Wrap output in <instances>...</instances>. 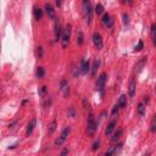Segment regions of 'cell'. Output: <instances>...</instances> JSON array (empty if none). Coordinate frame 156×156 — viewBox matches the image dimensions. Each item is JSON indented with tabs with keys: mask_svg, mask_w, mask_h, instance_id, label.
Segmentation results:
<instances>
[{
	"mask_svg": "<svg viewBox=\"0 0 156 156\" xmlns=\"http://www.w3.org/2000/svg\"><path fill=\"white\" fill-rule=\"evenodd\" d=\"M117 105L120 106V108H125L127 106V97L125 95V94H122V95L120 97V99L117 101Z\"/></svg>",
	"mask_w": 156,
	"mask_h": 156,
	"instance_id": "cell-17",
	"label": "cell"
},
{
	"mask_svg": "<svg viewBox=\"0 0 156 156\" xmlns=\"http://www.w3.org/2000/svg\"><path fill=\"white\" fill-rule=\"evenodd\" d=\"M93 43L94 45H95V48L98 50H101L103 49V46H104V40H103V37H101L100 33L98 32H94L93 33Z\"/></svg>",
	"mask_w": 156,
	"mask_h": 156,
	"instance_id": "cell-5",
	"label": "cell"
},
{
	"mask_svg": "<svg viewBox=\"0 0 156 156\" xmlns=\"http://www.w3.org/2000/svg\"><path fill=\"white\" fill-rule=\"evenodd\" d=\"M116 126H117V121H116V120H112V121L110 122V123L107 125L106 129H105V135H106V137H108V135H111V134H112V132L115 131Z\"/></svg>",
	"mask_w": 156,
	"mask_h": 156,
	"instance_id": "cell-9",
	"label": "cell"
},
{
	"mask_svg": "<svg viewBox=\"0 0 156 156\" xmlns=\"http://www.w3.org/2000/svg\"><path fill=\"white\" fill-rule=\"evenodd\" d=\"M155 90H156V88H155Z\"/></svg>",
	"mask_w": 156,
	"mask_h": 156,
	"instance_id": "cell-39",
	"label": "cell"
},
{
	"mask_svg": "<svg viewBox=\"0 0 156 156\" xmlns=\"http://www.w3.org/2000/svg\"><path fill=\"white\" fill-rule=\"evenodd\" d=\"M97 128H98V125L95 122V118H94L93 115H89V118H88V122H87V133H88V135L95 134Z\"/></svg>",
	"mask_w": 156,
	"mask_h": 156,
	"instance_id": "cell-3",
	"label": "cell"
},
{
	"mask_svg": "<svg viewBox=\"0 0 156 156\" xmlns=\"http://www.w3.org/2000/svg\"><path fill=\"white\" fill-rule=\"evenodd\" d=\"M45 94H46V87H42V88L39 89V95H40V97H44Z\"/></svg>",
	"mask_w": 156,
	"mask_h": 156,
	"instance_id": "cell-30",
	"label": "cell"
},
{
	"mask_svg": "<svg viewBox=\"0 0 156 156\" xmlns=\"http://www.w3.org/2000/svg\"><path fill=\"white\" fill-rule=\"evenodd\" d=\"M151 128H150V131L153 132V133H155L156 132V115L154 116V118H153V122H151V126H150Z\"/></svg>",
	"mask_w": 156,
	"mask_h": 156,
	"instance_id": "cell-24",
	"label": "cell"
},
{
	"mask_svg": "<svg viewBox=\"0 0 156 156\" xmlns=\"http://www.w3.org/2000/svg\"><path fill=\"white\" fill-rule=\"evenodd\" d=\"M135 89H137V85H135V80H134V78H132L131 80H129V97L131 98H134L135 97Z\"/></svg>",
	"mask_w": 156,
	"mask_h": 156,
	"instance_id": "cell-16",
	"label": "cell"
},
{
	"mask_svg": "<svg viewBox=\"0 0 156 156\" xmlns=\"http://www.w3.org/2000/svg\"><path fill=\"white\" fill-rule=\"evenodd\" d=\"M55 129H56V120H52L51 123L49 125V128H48L49 134H52L54 132H55Z\"/></svg>",
	"mask_w": 156,
	"mask_h": 156,
	"instance_id": "cell-21",
	"label": "cell"
},
{
	"mask_svg": "<svg viewBox=\"0 0 156 156\" xmlns=\"http://www.w3.org/2000/svg\"><path fill=\"white\" fill-rule=\"evenodd\" d=\"M121 149H122V144L120 143V144L116 145V146H111V148L105 153V155H106V156H110V155H113V154H118V153L121 151Z\"/></svg>",
	"mask_w": 156,
	"mask_h": 156,
	"instance_id": "cell-14",
	"label": "cell"
},
{
	"mask_svg": "<svg viewBox=\"0 0 156 156\" xmlns=\"http://www.w3.org/2000/svg\"><path fill=\"white\" fill-rule=\"evenodd\" d=\"M38 56H39V59L43 57V48H42V46H40V48H38Z\"/></svg>",
	"mask_w": 156,
	"mask_h": 156,
	"instance_id": "cell-33",
	"label": "cell"
},
{
	"mask_svg": "<svg viewBox=\"0 0 156 156\" xmlns=\"http://www.w3.org/2000/svg\"><path fill=\"white\" fill-rule=\"evenodd\" d=\"M106 79H107V74L105 72H103L99 76L98 78V82H97V88H98V90H100L101 93L104 92V88H105V83H106Z\"/></svg>",
	"mask_w": 156,
	"mask_h": 156,
	"instance_id": "cell-6",
	"label": "cell"
},
{
	"mask_svg": "<svg viewBox=\"0 0 156 156\" xmlns=\"http://www.w3.org/2000/svg\"><path fill=\"white\" fill-rule=\"evenodd\" d=\"M95 12L98 13V15H101V13L104 12V6L101 5V4H97V6H95Z\"/></svg>",
	"mask_w": 156,
	"mask_h": 156,
	"instance_id": "cell-23",
	"label": "cell"
},
{
	"mask_svg": "<svg viewBox=\"0 0 156 156\" xmlns=\"http://www.w3.org/2000/svg\"><path fill=\"white\" fill-rule=\"evenodd\" d=\"M43 17V10L40 9V8H34V18L37 20V21H39V20H42Z\"/></svg>",
	"mask_w": 156,
	"mask_h": 156,
	"instance_id": "cell-19",
	"label": "cell"
},
{
	"mask_svg": "<svg viewBox=\"0 0 156 156\" xmlns=\"http://www.w3.org/2000/svg\"><path fill=\"white\" fill-rule=\"evenodd\" d=\"M118 111H120V106H118V105H115L113 108H112V111H111V113H112V115H116Z\"/></svg>",
	"mask_w": 156,
	"mask_h": 156,
	"instance_id": "cell-31",
	"label": "cell"
},
{
	"mask_svg": "<svg viewBox=\"0 0 156 156\" xmlns=\"http://www.w3.org/2000/svg\"><path fill=\"white\" fill-rule=\"evenodd\" d=\"M151 33H153V36L156 34V23H154V24L151 26Z\"/></svg>",
	"mask_w": 156,
	"mask_h": 156,
	"instance_id": "cell-34",
	"label": "cell"
},
{
	"mask_svg": "<svg viewBox=\"0 0 156 156\" xmlns=\"http://www.w3.org/2000/svg\"><path fill=\"white\" fill-rule=\"evenodd\" d=\"M90 70V62L89 61H85L84 59L80 60V65H79V71L82 74H88Z\"/></svg>",
	"mask_w": 156,
	"mask_h": 156,
	"instance_id": "cell-8",
	"label": "cell"
},
{
	"mask_svg": "<svg viewBox=\"0 0 156 156\" xmlns=\"http://www.w3.org/2000/svg\"><path fill=\"white\" fill-rule=\"evenodd\" d=\"M137 112H138L139 116H144V115H145V105H144L143 103H140V104L138 105V107H137Z\"/></svg>",
	"mask_w": 156,
	"mask_h": 156,
	"instance_id": "cell-20",
	"label": "cell"
},
{
	"mask_svg": "<svg viewBox=\"0 0 156 156\" xmlns=\"http://www.w3.org/2000/svg\"><path fill=\"white\" fill-rule=\"evenodd\" d=\"M143 48H144V43L143 42H141V40H139V42H138V44L137 45H135V51H140V50H143Z\"/></svg>",
	"mask_w": 156,
	"mask_h": 156,
	"instance_id": "cell-25",
	"label": "cell"
},
{
	"mask_svg": "<svg viewBox=\"0 0 156 156\" xmlns=\"http://www.w3.org/2000/svg\"><path fill=\"white\" fill-rule=\"evenodd\" d=\"M122 16H123V23H125V24H127L128 22H129V20H128L129 17H128V15H127V13H123V15H122Z\"/></svg>",
	"mask_w": 156,
	"mask_h": 156,
	"instance_id": "cell-32",
	"label": "cell"
},
{
	"mask_svg": "<svg viewBox=\"0 0 156 156\" xmlns=\"http://www.w3.org/2000/svg\"><path fill=\"white\" fill-rule=\"evenodd\" d=\"M100 143H101L100 139L95 140V143H94V144H93V146H92V150H93V151H97L98 149H99V146H100Z\"/></svg>",
	"mask_w": 156,
	"mask_h": 156,
	"instance_id": "cell-26",
	"label": "cell"
},
{
	"mask_svg": "<svg viewBox=\"0 0 156 156\" xmlns=\"http://www.w3.org/2000/svg\"><path fill=\"white\" fill-rule=\"evenodd\" d=\"M145 64H146V57H143V59H141V60L139 61V64H138V66H137L138 69H139V71L141 70V67H143Z\"/></svg>",
	"mask_w": 156,
	"mask_h": 156,
	"instance_id": "cell-29",
	"label": "cell"
},
{
	"mask_svg": "<svg viewBox=\"0 0 156 156\" xmlns=\"http://www.w3.org/2000/svg\"><path fill=\"white\" fill-rule=\"evenodd\" d=\"M74 115H76V110H74V107H73V106H70V107H69V116L73 118V117H74Z\"/></svg>",
	"mask_w": 156,
	"mask_h": 156,
	"instance_id": "cell-28",
	"label": "cell"
},
{
	"mask_svg": "<svg viewBox=\"0 0 156 156\" xmlns=\"http://www.w3.org/2000/svg\"><path fill=\"white\" fill-rule=\"evenodd\" d=\"M82 9H83V16L87 24L92 23L93 20V9L90 5V0H83L82 1Z\"/></svg>",
	"mask_w": 156,
	"mask_h": 156,
	"instance_id": "cell-1",
	"label": "cell"
},
{
	"mask_svg": "<svg viewBox=\"0 0 156 156\" xmlns=\"http://www.w3.org/2000/svg\"><path fill=\"white\" fill-rule=\"evenodd\" d=\"M45 12H46V15H48V17H49L50 20H54V18H55V10H54V8H52L51 4H49V3L45 4Z\"/></svg>",
	"mask_w": 156,
	"mask_h": 156,
	"instance_id": "cell-11",
	"label": "cell"
},
{
	"mask_svg": "<svg viewBox=\"0 0 156 156\" xmlns=\"http://www.w3.org/2000/svg\"><path fill=\"white\" fill-rule=\"evenodd\" d=\"M69 153H70V150H69V149H64V150L60 153V155H61V156H64V155H67Z\"/></svg>",
	"mask_w": 156,
	"mask_h": 156,
	"instance_id": "cell-35",
	"label": "cell"
},
{
	"mask_svg": "<svg viewBox=\"0 0 156 156\" xmlns=\"http://www.w3.org/2000/svg\"><path fill=\"white\" fill-rule=\"evenodd\" d=\"M122 3H123V4H128V5H131V4H132V0H122Z\"/></svg>",
	"mask_w": 156,
	"mask_h": 156,
	"instance_id": "cell-37",
	"label": "cell"
},
{
	"mask_svg": "<svg viewBox=\"0 0 156 156\" xmlns=\"http://www.w3.org/2000/svg\"><path fill=\"white\" fill-rule=\"evenodd\" d=\"M60 89H61V92L64 93L65 97L69 95V93H70V87H69V82H67L66 79H62V80H61V83H60Z\"/></svg>",
	"mask_w": 156,
	"mask_h": 156,
	"instance_id": "cell-12",
	"label": "cell"
},
{
	"mask_svg": "<svg viewBox=\"0 0 156 156\" xmlns=\"http://www.w3.org/2000/svg\"><path fill=\"white\" fill-rule=\"evenodd\" d=\"M36 125H37V120L32 118L29 121V123L27 125V129H26V135H27V137H29V135L33 133V129L36 128Z\"/></svg>",
	"mask_w": 156,
	"mask_h": 156,
	"instance_id": "cell-10",
	"label": "cell"
},
{
	"mask_svg": "<svg viewBox=\"0 0 156 156\" xmlns=\"http://www.w3.org/2000/svg\"><path fill=\"white\" fill-rule=\"evenodd\" d=\"M56 6H57V8H60V6H61V0H56Z\"/></svg>",
	"mask_w": 156,
	"mask_h": 156,
	"instance_id": "cell-38",
	"label": "cell"
},
{
	"mask_svg": "<svg viewBox=\"0 0 156 156\" xmlns=\"http://www.w3.org/2000/svg\"><path fill=\"white\" fill-rule=\"evenodd\" d=\"M99 66H100V61L97 59V60H94V62H93V66H92V76L94 77L97 74V71L99 69Z\"/></svg>",
	"mask_w": 156,
	"mask_h": 156,
	"instance_id": "cell-18",
	"label": "cell"
},
{
	"mask_svg": "<svg viewBox=\"0 0 156 156\" xmlns=\"http://www.w3.org/2000/svg\"><path fill=\"white\" fill-rule=\"evenodd\" d=\"M70 38H71V24H67L62 32V36H61V45H62L64 49L69 46Z\"/></svg>",
	"mask_w": 156,
	"mask_h": 156,
	"instance_id": "cell-2",
	"label": "cell"
},
{
	"mask_svg": "<svg viewBox=\"0 0 156 156\" xmlns=\"http://www.w3.org/2000/svg\"><path fill=\"white\" fill-rule=\"evenodd\" d=\"M122 133H123V129H122V128H117V129L115 131L113 137L111 138V141H112V143H116V141H118V140L121 139Z\"/></svg>",
	"mask_w": 156,
	"mask_h": 156,
	"instance_id": "cell-15",
	"label": "cell"
},
{
	"mask_svg": "<svg viewBox=\"0 0 156 156\" xmlns=\"http://www.w3.org/2000/svg\"><path fill=\"white\" fill-rule=\"evenodd\" d=\"M103 23L105 27H107V28H111V27L113 26V20L111 18V16L108 15V13H105V15L103 16Z\"/></svg>",
	"mask_w": 156,
	"mask_h": 156,
	"instance_id": "cell-13",
	"label": "cell"
},
{
	"mask_svg": "<svg viewBox=\"0 0 156 156\" xmlns=\"http://www.w3.org/2000/svg\"><path fill=\"white\" fill-rule=\"evenodd\" d=\"M62 26H61V20H56L55 21V31H54V33H55V40L57 42V40L61 38V36H62Z\"/></svg>",
	"mask_w": 156,
	"mask_h": 156,
	"instance_id": "cell-7",
	"label": "cell"
},
{
	"mask_svg": "<svg viewBox=\"0 0 156 156\" xmlns=\"http://www.w3.org/2000/svg\"><path fill=\"white\" fill-rule=\"evenodd\" d=\"M77 43H78V45L83 44V33L82 32L78 33V36H77Z\"/></svg>",
	"mask_w": 156,
	"mask_h": 156,
	"instance_id": "cell-27",
	"label": "cell"
},
{
	"mask_svg": "<svg viewBox=\"0 0 156 156\" xmlns=\"http://www.w3.org/2000/svg\"><path fill=\"white\" fill-rule=\"evenodd\" d=\"M37 78H43L44 77V74H45V71L43 67H38V70H37Z\"/></svg>",
	"mask_w": 156,
	"mask_h": 156,
	"instance_id": "cell-22",
	"label": "cell"
},
{
	"mask_svg": "<svg viewBox=\"0 0 156 156\" xmlns=\"http://www.w3.org/2000/svg\"><path fill=\"white\" fill-rule=\"evenodd\" d=\"M18 123V121H15V122H12V123L9 126V128H11V129H12V128H15V126Z\"/></svg>",
	"mask_w": 156,
	"mask_h": 156,
	"instance_id": "cell-36",
	"label": "cell"
},
{
	"mask_svg": "<svg viewBox=\"0 0 156 156\" xmlns=\"http://www.w3.org/2000/svg\"><path fill=\"white\" fill-rule=\"evenodd\" d=\"M70 133H71V128L70 127H66L65 129L61 132V134H60V137L55 140V146H61L62 145L65 141L67 140V138H69V135H70Z\"/></svg>",
	"mask_w": 156,
	"mask_h": 156,
	"instance_id": "cell-4",
	"label": "cell"
}]
</instances>
